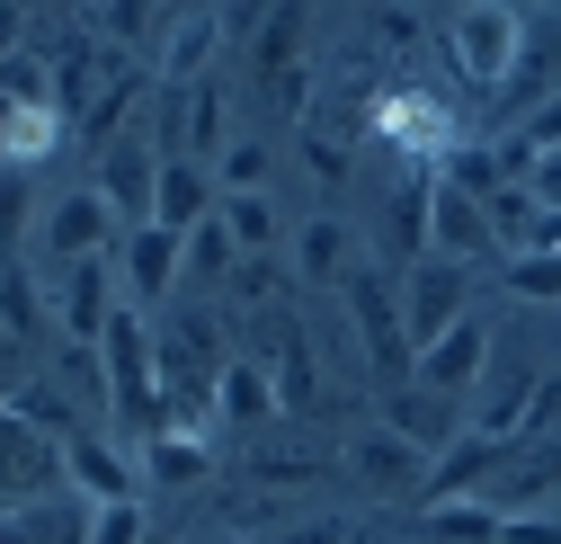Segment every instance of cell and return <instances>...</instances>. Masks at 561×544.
<instances>
[{"label":"cell","instance_id":"1","mask_svg":"<svg viewBox=\"0 0 561 544\" xmlns=\"http://www.w3.org/2000/svg\"><path fill=\"white\" fill-rule=\"evenodd\" d=\"M526 10H508V0H463V10L446 19V63L463 90H508L517 63H526Z\"/></svg>","mask_w":561,"mask_h":544},{"label":"cell","instance_id":"2","mask_svg":"<svg viewBox=\"0 0 561 544\" xmlns=\"http://www.w3.org/2000/svg\"><path fill=\"white\" fill-rule=\"evenodd\" d=\"M455 321H472V268H463V259H419V268H401V330H410V349L428 358Z\"/></svg>","mask_w":561,"mask_h":544},{"label":"cell","instance_id":"3","mask_svg":"<svg viewBox=\"0 0 561 544\" xmlns=\"http://www.w3.org/2000/svg\"><path fill=\"white\" fill-rule=\"evenodd\" d=\"M339 304H347V321H357L375 375H419V349H410V330H401V277H383V268H357V277L339 286Z\"/></svg>","mask_w":561,"mask_h":544},{"label":"cell","instance_id":"4","mask_svg":"<svg viewBox=\"0 0 561 544\" xmlns=\"http://www.w3.org/2000/svg\"><path fill=\"white\" fill-rule=\"evenodd\" d=\"M375 125L410 152V170H419V161H455V152H463L455 107H446L437 90H419V81H410V90H383V99H375Z\"/></svg>","mask_w":561,"mask_h":544},{"label":"cell","instance_id":"5","mask_svg":"<svg viewBox=\"0 0 561 544\" xmlns=\"http://www.w3.org/2000/svg\"><path fill=\"white\" fill-rule=\"evenodd\" d=\"M54 491H72L62 483V446L36 438L10 401H0V509H27V500H54Z\"/></svg>","mask_w":561,"mask_h":544},{"label":"cell","instance_id":"6","mask_svg":"<svg viewBox=\"0 0 561 544\" xmlns=\"http://www.w3.org/2000/svg\"><path fill=\"white\" fill-rule=\"evenodd\" d=\"M116 313H125L116 259H81V268H62V277H54V321H62V339H72V349H99Z\"/></svg>","mask_w":561,"mask_h":544},{"label":"cell","instance_id":"7","mask_svg":"<svg viewBox=\"0 0 561 544\" xmlns=\"http://www.w3.org/2000/svg\"><path fill=\"white\" fill-rule=\"evenodd\" d=\"M179 277H187V233L134 224V233L116 241V286H125V304H134V313H144V304H161Z\"/></svg>","mask_w":561,"mask_h":544},{"label":"cell","instance_id":"8","mask_svg":"<svg viewBox=\"0 0 561 544\" xmlns=\"http://www.w3.org/2000/svg\"><path fill=\"white\" fill-rule=\"evenodd\" d=\"M125 241V224H116V206L99 188H72V196H54V215H45V259L54 268H81V259H99V250H116Z\"/></svg>","mask_w":561,"mask_h":544},{"label":"cell","instance_id":"9","mask_svg":"<svg viewBox=\"0 0 561 544\" xmlns=\"http://www.w3.org/2000/svg\"><path fill=\"white\" fill-rule=\"evenodd\" d=\"M428 464H437V455H419V446H410V438H392L383 420H375V429H357V446H347V473H357L375 500H419V491H428Z\"/></svg>","mask_w":561,"mask_h":544},{"label":"cell","instance_id":"10","mask_svg":"<svg viewBox=\"0 0 561 544\" xmlns=\"http://www.w3.org/2000/svg\"><path fill=\"white\" fill-rule=\"evenodd\" d=\"M99 196L116 206V224L134 233V224H152V196H161V144H107L99 152Z\"/></svg>","mask_w":561,"mask_h":544},{"label":"cell","instance_id":"11","mask_svg":"<svg viewBox=\"0 0 561 544\" xmlns=\"http://www.w3.org/2000/svg\"><path fill=\"white\" fill-rule=\"evenodd\" d=\"M224 36H232V10H170V36L152 54V72L170 90H205V63H215Z\"/></svg>","mask_w":561,"mask_h":544},{"label":"cell","instance_id":"12","mask_svg":"<svg viewBox=\"0 0 561 544\" xmlns=\"http://www.w3.org/2000/svg\"><path fill=\"white\" fill-rule=\"evenodd\" d=\"M517 446H500V438H481V429H463L437 464H428V491H419V509H446V500H472L481 483H490V473H500Z\"/></svg>","mask_w":561,"mask_h":544},{"label":"cell","instance_id":"13","mask_svg":"<svg viewBox=\"0 0 561 544\" xmlns=\"http://www.w3.org/2000/svg\"><path fill=\"white\" fill-rule=\"evenodd\" d=\"M481 375H490V321L472 313V321H455L437 349L419 358V375H410V384H428V393H446V401H455V393H472Z\"/></svg>","mask_w":561,"mask_h":544},{"label":"cell","instance_id":"14","mask_svg":"<svg viewBox=\"0 0 561 544\" xmlns=\"http://www.w3.org/2000/svg\"><path fill=\"white\" fill-rule=\"evenodd\" d=\"M259 366H267V384H276V411H286V420H304L312 401H321V384H312V339H304L286 313L267 321V349H259Z\"/></svg>","mask_w":561,"mask_h":544},{"label":"cell","instance_id":"15","mask_svg":"<svg viewBox=\"0 0 561 544\" xmlns=\"http://www.w3.org/2000/svg\"><path fill=\"white\" fill-rule=\"evenodd\" d=\"M383 429H392V438H410L419 455H446V446L463 438L455 401H446V393H428V384H401V393H383Z\"/></svg>","mask_w":561,"mask_h":544},{"label":"cell","instance_id":"16","mask_svg":"<svg viewBox=\"0 0 561 544\" xmlns=\"http://www.w3.org/2000/svg\"><path fill=\"white\" fill-rule=\"evenodd\" d=\"M500 250L490 241V206L481 196H463L455 179H437V206H428V259H481Z\"/></svg>","mask_w":561,"mask_h":544},{"label":"cell","instance_id":"17","mask_svg":"<svg viewBox=\"0 0 561 544\" xmlns=\"http://www.w3.org/2000/svg\"><path fill=\"white\" fill-rule=\"evenodd\" d=\"M62 483H72L81 500H134V464H125V446H107V438H72V446H62Z\"/></svg>","mask_w":561,"mask_h":544},{"label":"cell","instance_id":"18","mask_svg":"<svg viewBox=\"0 0 561 544\" xmlns=\"http://www.w3.org/2000/svg\"><path fill=\"white\" fill-rule=\"evenodd\" d=\"M304 36H312V10H304V0H286V10L250 19V72H259V90H267V81H286L295 63H304Z\"/></svg>","mask_w":561,"mask_h":544},{"label":"cell","instance_id":"19","mask_svg":"<svg viewBox=\"0 0 561 544\" xmlns=\"http://www.w3.org/2000/svg\"><path fill=\"white\" fill-rule=\"evenodd\" d=\"M0 330L19 339V349H62V321H54V295L27 277V268H0Z\"/></svg>","mask_w":561,"mask_h":544},{"label":"cell","instance_id":"20","mask_svg":"<svg viewBox=\"0 0 561 544\" xmlns=\"http://www.w3.org/2000/svg\"><path fill=\"white\" fill-rule=\"evenodd\" d=\"M152 224H161V233H196V224H215V179H205V161H161Z\"/></svg>","mask_w":561,"mask_h":544},{"label":"cell","instance_id":"21","mask_svg":"<svg viewBox=\"0 0 561 544\" xmlns=\"http://www.w3.org/2000/svg\"><path fill=\"white\" fill-rule=\"evenodd\" d=\"M295 277H304V286H347V277H357V241H347L339 215H312V224L295 233Z\"/></svg>","mask_w":561,"mask_h":544},{"label":"cell","instance_id":"22","mask_svg":"<svg viewBox=\"0 0 561 544\" xmlns=\"http://www.w3.org/2000/svg\"><path fill=\"white\" fill-rule=\"evenodd\" d=\"M62 107H10L0 99V170H36L45 152H62Z\"/></svg>","mask_w":561,"mask_h":544},{"label":"cell","instance_id":"23","mask_svg":"<svg viewBox=\"0 0 561 544\" xmlns=\"http://www.w3.org/2000/svg\"><path fill=\"white\" fill-rule=\"evenodd\" d=\"M215 420H224V429H267V420H286L259 358H232V366H224V384H215Z\"/></svg>","mask_w":561,"mask_h":544},{"label":"cell","instance_id":"24","mask_svg":"<svg viewBox=\"0 0 561 544\" xmlns=\"http://www.w3.org/2000/svg\"><path fill=\"white\" fill-rule=\"evenodd\" d=\"M19 526H27V544H90L99 500H81V491H54V500H27V509H19Z\"/></svg>","mask_w":561,"mask_h":544},{"label":"cell","instance_id":"25","mask_svg":"<svg viewBox=\"0 0 561 544\" xmlns=\"http://www.w3.org/2000/svg\"><path fill=\"white\" fill-rule=\"evenodd\" d=\"M428 206H437V179L410 170V179L392 188V250H401V268L428 259Z\"/></svg>","mask_w":561,"mask_h":544},{"label":"cell","instance_id":"26","mask_svg":"<svg viewBox=\"0 0 561 544\" xmlns=\"http://www.w3.org/2000/svg\"><path fill=\"white\" fill-rule=\"evenodd\" d=\"M490 241H500L508 259H526L543 241V196L535 188H500V196H490Z\"/></svg>","mask_w":561,"mask_h":544},{"label":"cell","instance_id":"27","mask_svg":"<svg viewBox=\"0 0 561 544\" xmlns=\"http://www.w3.org/2000/svg\"><path fill=\"white\" fill-rule=\"evenodd\" d=\"M241 473H250V491H295V483H321L330 455L321 446H259Z\"/></svg>","mask_w":561,"mask_h":544},{"label":"cell","instance_id":"28","mask_svg":"<svg viewBox=\"0 0 561 544\" xmlns=\"http://www.w3.org/2000/svg\"><path fill=\"white\" fill-rule=\"evenodd\" d=\"M10 411H19L36 438H54V446H72V438H81V420H72V401H62V384H45V375H27V384L10 393Z\"/></svg>","mask_w":561,"mask_h":544},{"label":"cell","instance_id":"29","mask_svg":"<svg viewBox=\"0 0 561 544\" xmlns=\"http://www.w3.org/2000/svg\"><path fill=\"white\" fill-rule=\"evenodd\" d=\"M144 473L161 491H187V483H205V438H187V429H161L152 446H144Z\"/></svg>","mask_w":561,"mask_h":544},{"label":"cell","instance_id":"30","mask_svg":"<svg viewBox=\"0 0 561 544\" xmlns=\"http://www.w3.org/2000/svg\"><path fill=\"white\" fill-rule=\"evenodd\" d=\"M419 518H428L437 544H500L508 535V518L490 509V500H446V509H419Z\"/></svg>","mask_w":561,"mask_h":544},{"label":"cell","instance_id":"31","mask_svg":"<svg viewBox=\"0 0 561 544\" xmlns=\"http://www.w3.org/2000/svg\"><path fill=\"white\" fill-rule=\"evenodd\" d=\"M224 224H232L241 259H267L276 250V196H224Z\"/></svg>","mask_w":561,"mask_h":544},{"label":"cell","instance_id":"32","mask_svg":"<svg viewBox=\"0 0 561 544\" xmlns=\"http://www.w3.org/2000/svg\"><path fill=\"white\" fill-rule=\"evenodd\" d=\"M232 268H241V241H232V224H224V206H215V224L187 233V277H232Z\"/></svg>","mask_w":561,"mask_h":544},{"label":"cell","instance_id":"33","mask_svg":"<svg viewBox=\"0 0 561 544\" xmlns=\"http://www.w3.org/2000/svg\"><path fill=\"white\" fill-rule=\"evenodd\" d=\"M0 99H10V107H54V63L36 45L10 54V63H0Z\"/></svg>","mask_w":561,"mask_h":544},{"label":"cell","instance_id":"34","mask_svg":"<svg viewBox=\"0 0 561 544\" xmlns=\"http://www.w3.org/2000/svg\"><path fill=\"white\" fill-rule=\"evenodd\" d=\"M508 295H517V304H561V250L508 259Z\"/></svg>","mask_w":561,"mask_h":544},{"label":"cell","instance_id":"35","mask_svg":"<svg viewBox=\"0 0 561 544\" xmlns=\"http://www.w3.org/2000/svg\"><path fill=\"white\" fill-rule=\"evenodd\" d=\"M224 188L232 196H267V144H224Z\"/></svg>","mask_w":561,"mask_h":544},{"label":"cell","instance_id":"36","mask_svg":"<svg viewBox=\"0 0 561 544\" xmlns=\"http://www.w3.org/2000/svg\"><path fill=\"white\" fill-rule=\"evenodd\" d=\"M304 161H312V179H321V188H339V179H347V144H339L321 116L304 125Z\"/></svg>","mask_w":561,"mask_h":544},{"label":"cell","instance_id":"37","mask_svg":"<svg viewBox=\"0 0 561 544\" xmlns=\"http://www.w3.org/2000/svg\"><path fill=\"white\" fill-rule=\"evenodd\" d=\"M54 375L72 384V393H107V366H99V349H72V339L54 349Z\"/></svg>","mask_w":561,"mask_h":544},{"label":"cell","instance_id":"38","mask_svg":"<svg viewBox=\"0 0 561 544\" xmlns=\"http://www.w3.org/2000/svg\"><path fill=\"white\" fill-rule=\"evenodd\" d=\"M90 544H144V500H107L99 526H90Z\"/></svg>","mask_w":561,"mask_h":544},{"label":"cell","instance_id":"39","mask_svg":"<svg viewBox=\"0 0 561 544\" xmlns=\"http://www.w3.org/2000/svg\"><path fill=\"white\" fill-rule=\"evenodd\" d=\"M27 233V170H0V250H19Z\"/></svg>","mask_w":561,"mask_h":544},{"label":"cell","instance_id":"40","mask_svg":"<svg viewBox=\"0 0 561 544\" xmlns=\"http://www.w3.org/2000/svg\"><path fill=\"white\" fill-rule=\"evenodd\" d=\"M366 27H375V36L392 45V54H419V36H428V19H419V10H375Z\"/></svg>","mask_w":561,"mask_h":544},{"label":"cell","instance_id":"41","mask_svg":"<svg viewBox=\"0 0 561 544\" xmlns=\"http://www.w3.org/2000/svg\"><path fill=\"white\" fill-rule=\"evenodd\" d=\"M500 544H561V509H526V518H508Z\"/></svg>","mask_w":561,"mask_h":544},{"label":"cell","instance_id":"42","mask_svg":"<svg viewBox=\"0 0 561 544\" xmlns=\"http://www.w3.org/2000/svg\"><path fill=\"white\" fill-rule=\"evenodd\" d=\"M267 295H276V268L267 259H241L232 268V304H267Z\"/></svg>","mask_w":561,"mask_h":544},{"label":"cell","instance_id":"43","mask_svg":"<svg viewBox=\"0 0 561 544\" xmlns=\"http://www.w3.org/2000/svg\"><path fill=\"white\" fill-rule=\"evenodd\" d=\"M276 544H347V526H339V518H312V526H286Z\"/></svg>","mask_w":561,"mask_h":544},{"label":"cell","instance_id":"44","mask_svg":"<svg viewBox=\"0 0 561 544\" xmlns=\"http://www.w3.org/2000/svg\"><path fill=\"white\" fill-rule=\"evenodd\" d=\"M19 36H36V19H27V10H0V63H10V54H27Z\"/></svg>","mask_w":561,"mask_h":544},{"label":"cell","instance_id":"45","mask_svg":"<svg viewBox=\"0 0 561 544\" xmlns=\"http://www.w3.org/2000/svg\"><path fill=\"white\" fill-rule=\"evenodd\" d=\"M526 188H535V196H543V215H561V152H552V161H543V170H535V179H526Z\"/></svg>","mask_w":561,"mask_h":544},{"label":"cell","instance_id":"46","mask_svg":"<svg viewBox=\"0 0 561 544\" xmlns=\"http://www.w3.org/2000/svg\"><path fill=\"white\" fill-rule=\"evenodd\" d=\"M347 544H401L392 526H347Z\"/></svg>","mask_w":561,"mask_h":544},{"label":"cell","instance_id":"47","mask_svg":"<svg viewBox=\"0 0 561 544\" xmlns=\"http://www.w3.org/2000/svg\"><path fill=\"white\" fill-rule=\"evenodd\" d=\"M0 544H27V526H19V509H0Z\"/></svg>","mask_w":561,"mask_h":544},{"label":"cell","instance_id":"48","mask_svg":"<svg viewBox=\"0 0 561 544\" xmlns=\"http://www.w3.org/2000/svg\"><path fill=\"white\" fill-rule=\"evenodd\" d=\"M535 250H561V215H543V241Z\"/></svg>","mask_w":561,"mask_h":544},{"label":"cell","instance_id":"49","mask_svg":"<svg viewBox=\"0 0 561 544\" xmlns=\"http://www.w3.org/2000/svg\"><path fill=\"white\" fill-rule=\"evenodd\" d=\"M224 544H250V535H224Z\"/></svg>","mask_w":561,"mask_h":544}]
</instances>
